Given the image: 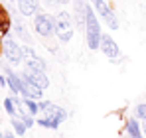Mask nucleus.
<instances>
[{
    "label": "nucleus",
    "instance_id": "obj_1",
    "mask_svg": "<svg viewBox=\"0 0 146 138\" xmlns=\"http://www.w3.org/2000/svg\"><path fill=\"white\" fill-rule=\"evenodd\" d=\"M101 26H99V20H97V12L95 8L87 6V20H85V38H87V46L89 49H99L101 46Z\"/></svg>",
    "mask_w": 146,
    "mask_h": 138
},
{
    "label": "nucleus",
    "instance_id": "obj_2",
    "mask_svg": "<svg viewBox=\"0 0 146 138\" xmlns=\"http://www.w3.org/2000/svg\"><path fill=\"white\" fill-rule=\"evenodd\" d=\"M73 30H75V24H73L71 14L67 10H59L57 16H55V36H57V40L63 42V44L71 42Z\"/></svg>",
    "mask_w": 146,
    "mask_h": 138
},
{
    "label": "nucleus",
    "instance_id": "obj_3",
    "mask_svg": "<svg viewBox=\"0 0 146 138\" xmlns=\"http://www.w3.org/2000/svg\"><path fill=\"white\" fill-rule=\"evenodd\" d=\"M34 30L38 36L42 38H49L55 34V16L46 14V12H38L34 16Z\"/></svg>",
    "mask_w": 146,
    "mask_h": 138
},
{
    "label": "nucleus",
    "instance_id": "obj_4",
    "mask_svg": "<svg viewBox=\"0 0 146 138\" xmlns=\"http://www.w3.org/2000/svg\"><path fill=\"white\" fill-rule=\"evenodd\" d=\"M91 4H93L95 12L105 20V24H107L111 30H117V28H119V18H117V14L111 10V6H109L105 0H91Z\"/></svg>",
    "mask_w": 146,
    "mask_h": 138
},
{
    "label": "nucleus",
    "instance_id": "obj_5",
    "mask_svg": "<svg viewBox=\"0 0 146 138\" xmlns=\"http://www.w3.org/2000/svg\"><path fill=\"white\" fill-rule=\"evenodd\" d=\"M38 105H40V113H42V116H46V118L57 122V124H61V122L67 118V113H65L61 107L53 105L51 101H42V103H38Z\"/></svg>",
    "mask_w": 146,
    "mask_h": 138
},
{
    "label": "nucleus",
    "instance_id": "obj_6",
    "mask_svg": "<svg viewBox=\"0 0 146 138\" xmlns=\"http://www.w3.org/2000/svg\"><path fill=\"white\" fill-rule=\"evenodd\" d=\"M2 47H4V57L10 61V65H18V63H22V59H24V51H22V47L18 46L16 42L6 40V42H2Z\"/></svg>",
    "mask_w": 146,
    "mask_h": 138
},
{
    "label": "nucleus",
    "instance_id": "obj_7",
    "mask_svg": "<svg viewBox=\"0 0 146 138\" xmlns=\"http://www.w3.org/2000/svg\"><path fill=\"white\" fill-rule=\"evenodd\" d=\"M99 49L105 53V57H109V59H117L119 55H121V49H119V46H117V42L109 36V34H103L101 36V46H99Z\"/></svg>",
    "mask_w": 146,
    "mask_h": 138
},
{
    "label": "nucleus",
    "instance_id": "obj_8",
    "mask_svg": "<svg viewBox=\"0 0 146 138\" xmlns=\"http://www.w3.org/2000/svg\"><path fill=\"white\" fill-rule=\"evenodd\" d=\"M87 6L89 4H85L83 0H77V2H73V24L79 28V30H85V20H87Z\"/></svg>",
    "mask_w": 146,
    "mask_h": 138
},
{
    "label": "nucleus",
    "instance_id": "obj_9",
    "mask_svg": "<svg viewBox=\"0 0 146 138\" xmlns=\"http://www.w3.org/2000/svg\"><path fill=\"white\" fill-rule=\"evenodd\" d=\"M22 79L34 83V85L40 87L42 91H46L49 87V79H48V75H46V71H30L28 75H22Z\"/></svg>",
    "mask_w": 146,
    "mask_h": 138
},
{
    "label": "nucleus",
    "instance_id": "obj_10",
    "mask_svg": "<svg viewBox=\"0 0 146 138\" xmlns=\"http://www.w3.org/2000/svg\"><path fill=\"white\" fill-rule=\"evenodd\" d=\"M18 8L22 16H36L40 8V0H18Z\"/></svg>",
    "mask_w": 146,
    "mask_h": 138
},
{
    "label": "nucleus",
    "instance_id": "obj_11",
    "mask_svg": "<svg viewBox=\"0 0 146 138\" xmlns=\"http://www.w3.org/2000/svg\"><path fill=\"white\" fill-rule=\"evenodd\" d=\"M6 83L10 85V89L14 93H22V89H24V79L20 75H16L14 71H10L8 67H6Z\"/></svg>",
    "mask_w": 146,
    "mask_h": 138
},
{
    "label": "nucleus",
    "instance_id": "obj_12",
    "mask_svg": "<svg viewBox=\"0 0 146 138\" xmlns=\"http://www.w3.org/2000/svg\"><path fill=\"white\" fill-rule=\"evenodd\" d=\"M22 93H24V97H28V99H34V101H38V99H42V89L40 87H36L34 83H30V81H24V89H22Z\"/></svg>",
    "mask_w": 146,
    "mask_h": 138
},
{
    "label": "nucleus",
    "instance_id": "obj_13",
    "mask_svg": "<svg viewBox=\"0 0 146 138\" xmlns=\"http://www.w3.org/2000/svg\"><path fill=\"white\" fill-rule=\"evenodd\" d=\"M126 132L130 134V138H144L142 132H140V126H138L136 118H130V120L126 122Z\"/></svg>",
    "mask_w": 146,
    "mask_h": 138
},
{
    "label": "nucleus",
    "instance_id": "obj_14",
    "mask_svg": "<svg viewBox=\"0 0 146 138\" xmlns=\"http://www.w3.org/2000/svg\"><path fill=\"white\" fill-rule=\"evenodd\" d=\"M8 30H10V16H8V12L0 6V36L8 34Z\"/></svg>",
    "mask_w": 146,
    "mask_h": 138
},
{
    "label": "nucleus",
    "instance_id": "obj_15",
    "mask_svg": "<svg viewBox=\"0 0 146 138\" xmlns=\"http://www.w3.org/2000/svg\"><path fill=\"white\" fill-rule=\"evenodd\" d=\"M4 111H6L10 116H14L16 113H18V109H16V97H8V99H4Z\"/></svg>",
    "mask_w": 146,
    "mask_h": 138
},
{
    "label": "nucleus",
    "instance_id": "obj_16",
    "mask_svg": "<svg viewBox=\"0 0 146 138\" xmlns=\"http://www.w3.org/2000/svg\"><path fill=\"white\" fill-rule=\"evenodd\" d=\"M14 32L20 36V40H22V42H26V44H30V42H32V38H30L28 30H26V28H24L20 22H16V26H14Z\"/></svg>",
    "mask_w": 146,
    "mask_h": 138
},
{
    "label": "nucleus",
    "instance_id": "obj_17",
    "mask_svg": "<svg viewBox=\"0 0 146 138\" xmlns=\"http://www.w3.org/2000/svg\"><path fill=\"white\" fill-rule=\"evenodd\" d=\"M10 122H12V126H14V130H16V134H18V136H24V134H26V130H28V128H26V124L22 122V118H16V116H14V118H12Z\"/></svg>",
    "mask_w": 146,
    "mask_h": 138
},
{
    "label": "nucleus",
    "instance_id": "obj_18",
    "mask_svg": "<svg viewBox=\"0 0 146 138\" xmlns=\"http://www.w3.org/2000/svg\"><path fill=\"white\" fill-rule=\"evenodd\" d=\"M24 105H26V109H28V113H30V115H38V113H40V105H38L34 99L24 97Z\"/></svg>",
    "mask_w": 146,
    "mask_h": 138
},
{
    "label": "nucleus",
    "instance_id": "obj_19",
    "mask_svg": "<svg viewBox=\"0 0 146 138\" xmlns=\"http://www.w3.org/2000/svg\"><path fill=\"white\" fill-rule=\"evenodd\" d=\"M36 122H38L40 126H44V128H57V126H59L57 122L49 120V118H46V116H42V118H40V120H36Z\"/></svg>",
    "mask_w": 146,
    "mask_h": 138
},
{
    "label": "nucleus",
    "instance_id": "obj_20",
    "mask_svg": "<svg viewBox=\"0 0 146 138\" xmlns=\"http://www.w3.org/2000/svg\"><path fill=\"white\" fill-rule=\"evenodd\" d=\"M136 116H138L140 120L146 118V105H138V107H136Z\"/></svg>",
    "mask_w": 146,
    "mask_h": 138
},
{
    "label": "nucleus",
    "instance_id": "obj_21",
    "mask_svg": "<svg viewBox=\"0 0 146 138\" xmlns=\"http://www.w3.org/2000/svg\"><path fill=\"white\" fill-rule=\"evenodd\" d=\"M22 122H24V124H26V128H32L36 120H34V118H32V116H30V115H24V116H22Z\"/></svg>",
    "mask_w": 146,
    "mask_h": 138
},
{
    "label": "nucleus",
    "instance_id": "obj_22",
    "mask_svg": "<svg viewBox=\"0 0 146 138\" xmlns=\"http://www.w3.org/2000/svg\"><path fill=\"white\" fill-rule=\"evenodd\" d=\"M2 138H16V136H14L12 132H4V134H2Z\"/></svg>",
    "mask_w": 146,
    "mask_h": 138
},
{
    "label": "nucleus",
    "instance_id": "obj_23",
    "mask_svg": "<svg viewBox=\"0 0 146 138\" xmlns=\"http://www.w3.org/2000/svg\"><path fill=\"white\" fill-rule=\"evenodd\" d=\"M4 85H6V81H4V77L0 75V87H4Z\"/></svg>",
    "mask_w": 146,
    "mask_h": 138
},
{
    "label": "nucleus",
    "instance_id": "obj_24",
    "mask_svg": "<svg viewBox=\"0 0 146 138\" xmlns=\"http://www.w3.org/2000/svg\"><path fill=\"white\" fill-rule=\"evenodd\" d=\"M57 2H59V4H67L69 0H57Z\"/></svg>",
    "mask_w": 146,
    "mask_h": 138
},
{
    "label": "nucleus",
    "instance_id": "obj_25",
    "mask_svg": "<svg viewBox=\"0 0 146 138\" xmlns=\"http://www.w3.org/2000/svg\"><path fill=\"white\" fill-rule=\"evenodd\" d=\"M144 132H146V118H144Z\"/></svg>",
    "mask_w": 146,
    "mask_h": 138
},
{
    "label": "nucleus",
    "instance_id": "obj_26",
    "mask_svg": "<svg viewBox=\"0 0 146 138\" xmlns=\"http://www.w3.org/2000/svg\"><path fill=\"white\" fill-rule=\"evenodd\" d=\"M73 2H77V0H73Z\"/></svg>",
    "mask_w": 146,
    "mask_h": 138
},
{
    "label": "nucleus",
    "instance_id": "obj_27",
    "mask_svg": "<svg viewBox=\"0 0 146 138\" xmlns=\"http://www.w3.org/2000/svg\"><path fill=\"white\" fill-rule=\"evenodd\" d=\"M0 138H2V134H0Z\"/></svg>",
    "mask_w": 146,
    "mask_h": 138
}]
</instances>
